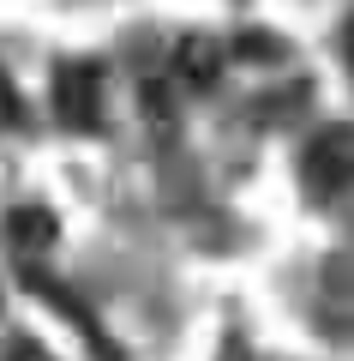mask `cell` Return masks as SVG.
<instances>
[{"label":"cell","mask_w":354,"mask_h":361,"mask_svg":"<svg viewBox=\"0 0 354 361\" xmlns=\"http://www.w3.org/2000/svg\"><path fill=\"white\" fill-rule=\"evenodd\" d=\"M301 180H306V193H318V199H342V193H354V127H348V121L324 127L312 145H306V157H301Z\"/></svg>","instance_id":"cell-1"},{"label":"cell","mask_w":354,"mask_h":361,"mask_svg":"<svg viewBox=\"0 0 354 361\" xmlns=\"http://www.w3.org/2000/svg\"><path fill=\"white\" fill-rule=\"evenodd\" d=\"M54 115L72 133H96L102 127V66L96 61H66L54 73Z\"/></svg>","instance_id":"cell-2"},{"label":"cell","mask_w":354,"mask_h":361,"mask_svg":"<svg viewBox=\"0 0 354 361\" xmlns=\"http://www.w3.org/2000/svg\"><path fill=\"white\" fill-rule=\"evenodd\" d=\"M25 283H30V289H37V295H42V301H49V307H54V313H66V319H72V325H78V331H84V343H90V349H96V355H102V361H120V349H114V343H108V331H102V325H96V319H90V313H84V301H78V295H72V289H61V283H54V277H42V271H25Z\"/></svg>","instance_id":"cell-3"},{"label":"cell","mask_w":354,"mask_h":361,"mask_svg":"<svg viewBox=\"0 0 354 361\" xmlns=\"http://www.w3.org/2000/svg\"><path fill=\"white\" fill-rule=\"evenodd\" d=\"M175 78L192 85V90H210L216 78H222V49H216L210 37H187L175 49Z\"/></svg>","instance_id":"cell-4"},{"label":"cell","mask_w":354,"mask_h":361,"mask_svg":"<svg viewBox=\"0 0 354 361\" xmlns=\"http://www.w3.org/2000/svg\"><path fill=\"white\" fill-rule=\"evenodd\" d=\"M6 235H13L18 253H42V247H54V211H42V205H18L13 217H6Z\"/></svg>","instance_id":"cell-5"},{"label":"cell","mask_w":354,"mask_h":361,"mask_svg":"<svg viewBox=\"0 0 354 361\" xmlns=\"http://www.w3.org/2000/svg\"><path fill=\"white\" fill-rule=\"evenodd\" d=\"M25 121V103H18V90H13V78L0 73V127H18Z\"/></svg>","instance_id":"cell-6"},{"label":"cell","mask_w":354,"mask_h":361,"mask_svg":"<svg viewBox=\"0 0 354 361\" xmlns=\"http://www.w3.org/2000/svg\"><path fill=\"white\" fill-rule=\"evenodd\" d=\"M13 361H49V355H42L37 343H18V349H13Z\"/></svg>","instance_id":"cell-7"},{"label":"cell","mask_w":354,"mask_h":361,"mask_svg":"<svg viewBox=\"0 0 354 361\" xmlns=\"http://www.w3.org/2000/svg\"><path fill=\"white\" fill-rule=\"evenodd\" d=\"M348 66H354V25H348Z\"/></svg>","instance_id":"cell-8"}]
</instances>
